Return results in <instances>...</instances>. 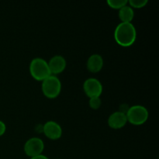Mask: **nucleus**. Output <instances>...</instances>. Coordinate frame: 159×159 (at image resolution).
<instances>
[{"label": "nucleus", "mask_w": 159, "mask_h": 159, "mask_svg": "<svg viewBox=\"0 0 159 159\" xmlns=\"http://www.w3.org/2000/svg\"><path fill=\"white\" fill-rule=\"evenodd\" d=\"M137 38V30L132 23H120L114 31V39L120 46L127 48L134 43Z\"/></svg>", "instance_id": "nucleus-1"}, {"label": "nucleus", "mask_w": 159, "mask_h": 159, "mask_svg": "<svg viewBox=\"0 0 159 159\" xmlns=\"http://www.w3.org/2000/svg\"><path fill=\"white\" fill-rule=\"evenodd\" d=\"M30 72L34 79L41 82L51 75L48 62L40 57H36L31 61L30 64Z\"/></svg>", "instance_id": "nucleus-2"}, {"label": "nucleus", "mask_w": 159, "mask_h": 159, "mask_svg": "<svg viewBox=\"0 0 159 159\" xmlns=\"http://www.w3.org/2000/svg\"><path fill=\"white\" fill-rule=\"evenodd\" d=\"M127 122L133 125L139 126L144 124L148 119L147 108L141 105H135L129 107L127 113Z\"/></svg>", "instance_id": "nucleus-3"}, {"label": "nucleus", "mask_w": 159, "mask_h": 159, "mask_svg": "<svg viewBox=\"0 0 159 159\" xmlns=\"http://www.w3.org/2000/svg\"><path fill=\"white\" fill-rule=\"evenodd\" d=\"M42 92L46 97L54 99L61 91V82L56 75H50L42 82Z\"/></svg>", "instance_id": "nucleus-4"}, {"label": "nucleus", "mask_w": 159, "mask_h": 159, "mask_svg": "<svg viewBox=\"0 0 159 159\" xmlns=\"http://www.w3.org/2000/svg\"><path fill=\"white\" fill-rule=\"evenodd\" d=\"M43 149H44V144L43 141L39 138H30L24 144L25 154L30 158L42 155Z\"/></svg>", "instance_id": "nucleus-5"}, {"label": "nucleus", "mask_w": 159, "mask_h": 159, "mask_svg": "<svg viewBox=\"0 0 159 159\" xmlns=\"http://www.w3.org/2000/svg\"><path fill=\"white\" fill-rule=\"evenodd\" d=\"M83 89L89 99L93 97H100L102 93V85L98 79L89 78L84 82Z\"/></svg>", "instance_id": "nucleus-6"}, {"label": "nucleus", "mask_w": 159, "mask_h": 159, "mask_svg": "<svg viewBox=\"0 0 159 159\" xmlns=\"http://www.w3.org/2000/svg\"><path fill=\"white\" fill-rule=\"evenodd\" d=\"M42 131L45 136L51 140H57L61 137L62 129L60 124L54 121H48L43 126Z\"/></svg>", "instance_id": "nucleus-7"}, {"label": "nucleus", "mask_w": 159, "mask_h": 159, "mask_svg": "<svg viewBox=\"0 0 159 159\" xmlns=\"http://www.w3.org/2000/svg\"><path fill=\"white\" fill-rule=\"evenodd\" d=\"M48 64L51 74L52 75H56L64 71L66 68L67 62L63 56L55 55L50 59Z\"/></svg>", "instance_id": "nucleus-8"}, {"label": "nucleus", "mask_w": 159, "mask_h": 159, "mask_svg": "<svg viewBox=\"0 0 159 159\" xmlns=\"http://www.w3.org/2000/svg\"><path fill=\"white\" fill-rule=\"evenodd\" d=\"M127 119L125 113L117 111L112 113L108 118V125L113 129H120L127 124Z\"/></svg>", "instance_id": "nucleus-9"}, {"label": "nucleus", "mask_w": 159, "mask_h": 159, "mask_svg": "<svg viewBox=\"0 0 159 159\" xmlns=\"http://www.w3.org/2000/svg\"><path fill=\"white\" fill-rule=\"evenodd\" d=\"M103 66V59L102 56L98 54H93L90 56L87 61V68L93 73H97L102 68Z\"/></svg>", "instance_id": "nucleus-10"}, {"label": "nucleus", "mask_w": 159, "mask_h": 159, "mask_svg": "<svg viewBox=\"0 0 159 159\" xmlns=\"http://www.w3.org/2000/svg\"><path fill=\"white\" fill-rule=\"evenodd\" d=\"M134 17V9L130 6H125L119 9V18L121 23H131Z\"/></svg>", "instance_id": "nucleus-11"}, {"label": "nucleus", "mask_w": 159, "mask_h": 159, "mask_svg": "<svg viewBox=\"0 0 159 159\" xmlns=\"http://www.w3.org/2000/svg\"><path fill=\"white\" fill-rule=\"evenodd\" d=\"M107 4L110 8L114 9H120L128 4L127 0H108Z\"/></svg>", "instance_id": "nucleus-12"}, {"label": "nucleus", "mask_w": 159, "mask_h": 159, "mask_svg": "<svg viewBox=\"0 0 159 159\" xmlns=\"http://www.w3.org/2000/svg\"><path fill=\"white\" fill-rule=\"evenodd\" d=\"M128 4L132 9H141L148 4V0H130Z\"/></svg>", "instance_id": "nucleus-13"}, {"label": "nucleus", "mask_w": 159, "mask_h": 159, "mask_svg": "<svg viewBox=\"0 0 159 159\" xmlns=\"http://www.w3.org/2000/svg\"><path fill=\"white\" fill-rule=\"evenodd\" d=\"M101 104H102V101H101L100 97H93L90 98L89 101V105L93 110H97L100 107Z\"/></svg>", "instance_id": "nucleus-14"}, {"label": "nucleus", "mask_w": 159, "mask_h": 159, "mask_svg": "<svg viewBox=\"0 0 159 159\" xmlns=\"http://www.w3.org/2000/svg\"><path fill=\"white\" fill-rule=\"evenodd\" d=\"M6 130V126L4 122H2V120H0V137L2 135H3L5 134Z\"/></svg>", "instance_id": "nucleus-15"}, {"label": "nucleus", "mask_w": 159, "mask_h": 159, "mask_svg": "<svg viewBox=\"0 0 159 159\" xmlns=\"http://www.w3.org/2000/svg\"><path fill=\"white\" fill-rule=\"evenodd\" d=\"M129 107H128V105H125V104H123V105H121L120 107L119 111L121 112V113H125V114H126V113H127V110H128Z\"/></svg>", "instance_id": "nucleus-16"}, {"label": "nucleus", "mask_w": 159, "mask_h": 159, "mask_svg": "<svg viewBox=\"0 0 159 159\" xmlns=\"http://www.w3.org/2000/svg\"><path fill=\"white\" fill-rule=\"evenodd\" d=\"M30 159H49V158H48L47 156H45V155H40L35 157H32V158H30Z\"/></svg>", "instance_id": "nucleus-17"}, {"label": "nucleus", "mask_w": 159, "mask_h": 159, "mask_svg": "<svg viewBox=\"0 0 159 159\" xmlns=\"http://www.w3.org/2000/svg\"><path fill=\"white\" fill-rule=\"evenodd\" d=\"M57 159H60V158H57Z\"/></svg>", "instance_id": "nucleus-18"}]
</instances>
